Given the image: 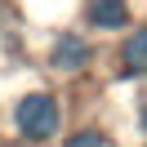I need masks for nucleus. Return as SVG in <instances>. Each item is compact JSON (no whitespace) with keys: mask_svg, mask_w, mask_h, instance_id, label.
<instances>
[{"mask_svg":"<svg viewBox=\"0 0 147 147\" xmlns=\"http://www.w3.org/2000/svg\"><path fill=\"white\" fill-rule=\"evenodd\" d=\"M85 22H89V31L116 36V31L129 27V0H89L85 5Z\"/></svg>","mask_w":147,"mask_h":147,"instance_id":"nucleus-3","label":"nucleus"},{"mask_svg":"<svg viewBox=\"0 0 147 147\" xmlns=\"http://www.w3.org/2000/svg\"><path fill=\"white\" fill-rule=\"evenodd\" d=\"M9 120H13V129H18L22 143L40 147V143H49V138H58V129H63V98L49 94V89H31V94H22V98L13 102Z\"/></svg>","mask_w":147,"mask_h":147,"instance_id":"nucleus-1","label":"nucleus"},{"mask_svg":"<svg viewBox=\"0 0 147 147\" xmlns=\"http://www.w3.org/2000/svg\"><path fill=\"white\" fill-rule=\"evenodd\" d=\"M120 71L125 76H147V27H134L120 40Z\"/></svg>","mask_w":147,"mask_h":147,"instance_id":"nucleus-4","label":"nucleus"},{"mask_svg":"<svg viewBox=\"0 0 147 147\" xmlns=\"http://www.w3.org/2000/svg\"><path fill=\"white\" fill-rule=\"evenodd\" d=\"M63 147H107V138H102V129L85 125V129H71V134L63 138Z\"/></svg>","mask_w":147,"mask_h":147,"instance_id":"nucleus-5","label":"nucleus"},{"mask_svg":"<svg viewBox=\"0 0 147 147\" xmlns=\"http://www.w3.org/2000/svg\"><path fill=\"white\" fill-rule=\"evenodd\" d=\"M0 147H31V143H22V138H5Z\"/></svg>","mask_w":147,"mask_h":147,"instance_id":"nucleus-6","label":"nucleus"},{"mask_svg":"<svg viewBox=\"0 0 147 147\" xmlns=\"http://www.w3.org/2000/svg\"><path fill=\"white\" fill-rule=\"evenodd\" d=\"M89 63H94V49H89V40H85L80 31H58L54 36V45H49V67H54V71L76 76Z\"/></svg>","mask_w":147,"mask_h":147,"instance_id":"nucleus-2","label":"nucleus"}]
</instances>
